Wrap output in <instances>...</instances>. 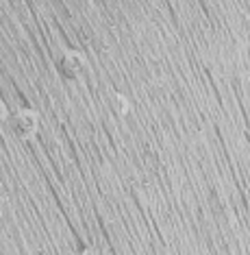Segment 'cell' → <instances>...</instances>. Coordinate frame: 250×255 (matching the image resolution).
<instances>
[{
	"instance_id": "6da1fadb",
	"label": "cell",
	"mask_w": 250,
	"mask_h": 255,
	"mask_svg": "<svg viewBox=\"0 0 250 255\" xmlns=\"http://www.w3.org/2000/svg\"><path fill=\"white\" fill-rule=\"evenodd\" d=\"M13 129H15L17 135L24 137V140L33 137L35 133H37V129H39V116H37V112H33V109H22V112L15 116Z\"/></svg>"
},
{
	"instance_id": "7a4b0ae2",
	"label": "cell",
	"mask_w": 250,
	"mask_h": 255,
	"mask_svg": "<svg viewBox=\"0 0 250 255\" xmlns=\"http://www.w3.org/2000/svg\"><path fill=\"white\" fill-rule=\"evenodd\" d=\"M85 68V57L79 50H68L61 59V70L66 77H79Z\"/></svg>"
},
{
	"instance_id": "3957f363",
	"label": "cell",
	"mask_w": 250,
	"mask_h": 255,
	"mask_svg": "<svg viewBox=\"0 0 250 255\" xmlns=\"http://www.w3.org/2000/svg\"><path fill=\"white\" fill-rule=\"evenodd\" d=\"M129 109H131L129 101H126L124 96H118V112H120L122 116H126V114H129Z\"/></svg>"
},
{
	"instance_id": "277c9868",
	"label": "cell",
	"mask_w": 250,
	"mask_h": 255,
	"mask_svg": "<svg viewBox=\"0 0 250 255\" xmlns=\"http://www.w3.org/2000/svg\"><path fill=\"white\" fill-rule=\"evenodd\" d=\"M7 116H9V109L2 101H0V120H7Z\"/></svg>"
},
{
	"instance_id": "5b68a950",
	"label": "cell",
	"mask_w": 250,
	"mask_h": 255,
	"mask_svg": "<svg viewBox=\"0 0 250 255\" xmlns=\"http://www.w3.org/2000/svg\"><path fill=\"white\" fill-rule=\"evenodd\" d=\"M83 255H98V253H96V251H91V249H87V251H85Z\"/></svg>"
}]
</instances>
